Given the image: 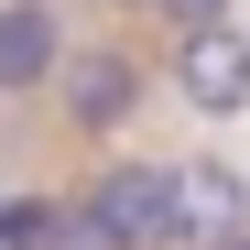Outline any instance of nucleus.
<instances>
[{
  "mask_svg": "<svg viewBox=\"0 0 250 250\" xmlns=\"http://www.w3.org/2000/svg\"><path fill=\"white\" fill-rule=\"evenodd\" d=\"M87 218L120 250H196V218H185V196H174V163H120V174H98Z\"/></svg>",
  "mask_w": 250,
  "mask_h": 250,
  "instance_id": "obj_1",
  "label": "nucleus"
},
{
  "mask_svg": "<svg viewBox=\"0 0 250 250\" xmlns=\"http://www.w3.org/2000/svg\"><path fill=\"white\" fill-rule=\"evenodd\" d=\"M185 109H207V120H239L250 109V33H229V22H207V33H185Z\"/></svg>",
  "mask_w": 250,
  "mask_h": 250,
  "instance_id": "obj_2",
  "label": "nucleus"
},
{
  "mask_svg": "<svg viewBox=\"0 0 250 250\" xmlns=\"http://www.w3.org/2000/svg\"><path fill=\"white\" fill-rule=\"evenodd\" d=\"M131 109H142L131 55H76V65H65V120H76V131H120Z\"/></svg>",
  "mask_w": 250,
  "mask_h": 250,
  "instance_id": "obj_3",
  "label": "nucleus"
},
{
  "mask_svg": "<svg viewBox=\"0 0 250 250\" xmlns=\"http://www.w3.org/2000/svg\"><path fill=\"white\" fill-rule=\"evenodd\" d=\"M55 76V11L44 0H0V87Z\"/></svg>",
  "mask_w": 250,
  "mask_h": 250,
  "instance_id": "obj_4",
  "label": "nucleus"
},
{
  "mask_svg": "<svg viewBox=\"0 0 250 250\" xmlns=\"http://www.w3.org/2000/svg\"><path fill=\"white\" fill-rule=\"evenodd\" d=\"M174 196H185V218H196V229L239 218V174H229V163H174Z\"/></svg>",
  "mask_w": 250,
  "mask_h": 250,
  "instance_id": "obj_5",
  "label": "nucleus"
},
{
  "mask_svg": "<svg viewBox=\"0 0 250 250\" xmlns=\"http://www.w3.org/2000/svg\"><path fill=\"white\" fill-rule=\"evenodd\" d=\"M44 229H55L44 196H0V250H44Z\"/></svg>",
  "mask_w": 250,
  "mask_h": 250,
  "instance_id": "obj_6",
  "label": "nucleus"
},
{
  "mask_svg": "<svg viewBox=\"0 0 250 250\" xmlns=\"http://www.w3.org/2000/svg\"><path fill=\"white\" fill-rule=\"evenodd\" d=\"M44 250H120L98 218H87V207H55V229H44Z\"/></svg>",
  "mask_w": 250,
  "mask_h": 250,
  "instance_id": "obj_7",
  "label": "nucleus"
},
{
  "mask_svg": "<svg viewBox=\"0 0 250 250\" xmlns=\"http://www.w3.org/2000/svg\"><path fill=\"white\" fill-rule=\"evenodd\" d=\"M152 11H163V22H174V33H207V22H218V11H229V0H152Z\"/></svg>",
  "mask_w": 250,
  "mask_h": 250,
  "instance_id": "obj_8",
  "label": "nucleus"
},
{
  "mask_svg": "<svg viewBox=\"0 0 250 250\" xmlns=\"http://www.w3.org/2000/svg\"><path fill=\"white\" fill-rule=\"evenodd\" d=\"M218 250H250V239H218Z\"/></svg>",
  "mask_w": 250,
  "mask_h": 250,
  "instance_id": "obj_9",
  "label": "nucleus"
}]
</instances>
